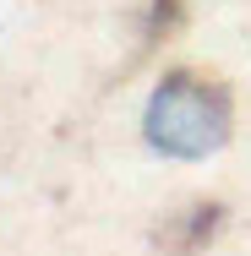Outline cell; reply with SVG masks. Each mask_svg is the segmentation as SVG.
Returning <instances> with one entry per match:
<instances>
[{"label":"cell","instance_id":"cell-1","mask_svg":"<svg viewBox=\"0 0 251 256\" xmlns=\"http://www.w3.org/2000/svg\"><path fill=\"white\" fill-rule=\"evenodd\" d=\"M229 131V104L202 76H169L148 104V142L169 158H202Z\"/></svg>","mask_w":251,"mask_h":256}]
</instances>
